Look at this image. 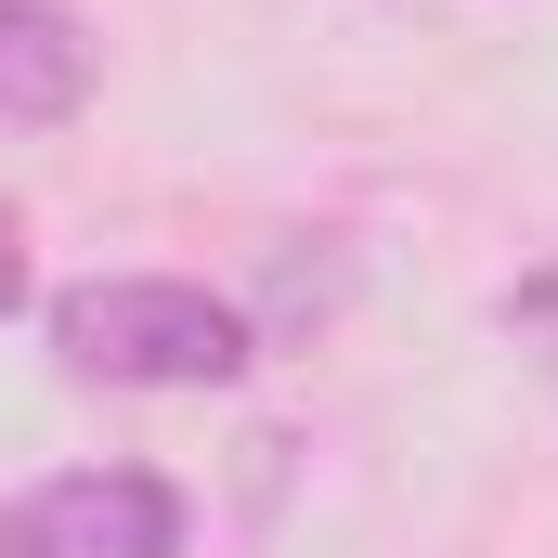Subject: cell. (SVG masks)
Here are the masks:
<instances>
[{"label":"cell","instance_id":"3957f363","mask_svg":"<svg viewBox=\"0 0 558 558\" xmlns=\"http://www.w3.org/2000/svg\"><path fill=\"white\" fill-rule=\"evenodd\" d=\"M105 78V39L65 0H0V131H65Z\"/></svg>","mask_w":558,"mask_h":558},{"label":"cell","instance_id":"7a4b0ae2","mask_svg":"<svg viewBox=\"0 0 558 558\" xmlns=\"http://www.w3.org/2000/svg\"><path fill=\"white\" fill-rule=\"evenodd\" d=\"M0 558H182V494L156 468H52L0 507Z\"/></svg>","mask_w":558,"mask_h":558},{"label":"cell","instance_id":"6da1fadb","mask_svg":"<svg viewBox=\"0 0 558 558\" xmlns=\"http://www.w3.org/2000/svg\"><path fill=\"white\" fill-rule=\"evenodd\" d=\"M52 364L92 390H234L260 364V338L195 274H92L52 299Z\"/></svg>","mask_w":558,"mask_h":558},{"label":"cell","instance_id":"277c9868","mask_svg":"<svg viewBox=\"0 0 558 558\" xmlns=\"http://www.w3.org/2000/svg\"><path fill=\"white\" fill-rule=\"evenodd\" d=\"M26 312V221H13V195H0V325Z\"/></svg>","mask_w":558,"mask_h":558}]
</instances>
